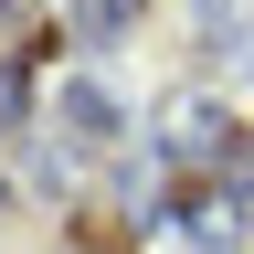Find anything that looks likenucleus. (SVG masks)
Wrapping results in <instances>:
<instances>
[{
    "label": "nucleus",
    "instance_id": "nucleus-3",
    "mask_svg": "<svg viewBox=\"0 0 254 254\" xmlns=\"http://www.w3.org/2000/svg\"><path fill=\"white\" fill-rule=\"evenodd\" d=\"M127 11H138V0H85V21H95V32H117Z\"/></svg>",
    "mask_w": 254,
    "mask_h": 254
},
{
    "label": "nucleus",
    "instance_id": "nucleus-1",
    "mask_svg": "<svg viewBox=\"0 0 254 254\" xmlns=\"http://www.w3.org/2000/svg\"><path fill=\"white\" fill-rule=\"evenodd\" d=\"M64 127H74V138H106V127H117V106H106L95 85H64Z\"/></svg>",
    "mask_w": 254,
    "mask_h": 254
},
{
    "label": "nucleus",
    "instance_id": "nucleus-2",
    "mask_svg": "<svg viewBox=\"0 0 254 254\" xmlns=\"http://www.w3.org/2000/svg\"><path fill=\"white\" fill-rule=\"evenodd\" d=\"M21 95H32V74H21V64H0V127H21Z\"/></svg>",
    "mask_w": 254,
    "mask_h": 254
}]
</instances>
